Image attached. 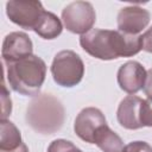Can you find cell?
<instances>
[{
  "instance_id": "6da1fadb",
  "label": "cell",
  "mask_w": 152,
  "mask_h": 152,
  "mask_svg": "<svg viewBox=\"0 0 152 152\" xmlns=\"http://www.w3.org/2000/svg\"><path fill=\"white\" fill-rule=\"evenodd\" d=\"M80 44L87 53L102 61L132 57L142 50L141 36L126 34L118 30L93 28L81 36Z\"/></svg>"
},
{
  "instance_id": "7a4b0ae2",
  "label": "cell",
  "mask_w": 152,
  "mask_h": 152,
  "mask_svg": "<svg viewBox=\"0 0 152 152\" xmlns=\"http://www.w3.org/2000/svg\"><path fill=\"white\" fill-rule=\"evenodd\" d=\"M6 74L8 84L14 91L25 96H37L45 81L46 64L40 57L31 55L6 65Z\"/></svg>"
},
{
  "instance_id": "3957f363",
  "label": "cell",
  "mask_w": 152,
  "mask_h": 152,
  "mask_svg": "<svg viewBox=\"0 0 152 152\" xmlns=\"http://www.w3.org/2000/svg\"><path fill=\"white\" fill-rule=\"evenodd\" d=\"M26 122L37 133L53 134L64 122V107L51 94H39L26 108Z\"/></svg>"
},
{
  "instance_id": "277c9868",
  "label": "cell",
  "mask_w": 152,
  "mask_h": 152,
  "mask_svg": "<svg viewBox=\"0 0 152 152\" xmlns=\"http://www.w3.org/2000/svg\"><path fill=\"white\" fill-rule=\"evenodd\" d=\"M51 75L53 81L64 88L77 86L84 75V64L82 58L72 50L59 51L52 61Z\"/></svg>"
},
{
  "instance_id": "5b68a950",
  "label": "cell",
  "mask_w": 152,
  "mask_h": 152,
  "mask_svg": "<svg viewBox=\"0 0 152 152\" xmlns=\"http://www.w3.org/2000/svg\"><path fill=\"white\" fill-rule=\"evenodd\" d=\"M62 20L68 31L76 34H86L96 21V13L88 1H74L62 11Z\"/></svg>"
},
{
  "instance_id": "8992f818",
  "label": "cell",
  "mask_w": 152,
  "mask_h": 152,
  "mask_svg": "<svg viewBox=\"0 0 152 152\" xmlns=\"http://www.w3.org/2000/svg\"><path fill=\"white\" fill-rule=\"evenodd\" d=\"M44 12L45 10L40 1L11 0L6 2V14L8 19L25 30L34 31Z\"/></svg>"
},
{
  "instance_id": "52a82bcc",
  "label": "cell",
  "mask_w": 152,
  "mask_h": 152,
  "mask_svg": "<svg viewBox=\"0 0 152 152\" xmlns=\"http://www.w3.org/2000/svg\"><path fill=\"white\" fill-rule=\"evenodd\" d=\"M104 125H107V121L103 113L99 108L87 107L77 114L74 124V131L81 140L88 144H94L97 131Z\"/></svg>"
},
{
  "instance_id": "ba28073f",
  "label": "cell",
  "mask_w": 152,
  "mask_h": 152,
  "mask_svg": "<svg viewBox=\"0 0 152 152\" xmlns=\"http://www.w3.org/2000/svg\"><path fill=\"white\" fill-rule=\"evenodd\" d=\"M33 44L30 37L25 32H11L2 42L1 57L6 65L15 63L23 58H26L32 53Z\"/></svg>"
},
{
  "instance_id": "9c48e42d",
  "label": "cell",
  "mask_w": 152,
  "mask_h": 152,
  "mask_svg": "<svg viewBox=\"0 0 152 152\" xmlns=\"http://www.w3.org/2000/svg\"><path fill=\"white\" fill-rule=\"evenodd\" d=\"M150 20L151 15L147 10L135 5L126 6L118 13V31L126 34L138 36V33L146 28Z\"/></svg>"
},
{
  "instance_id": "30bf717a",
  "label": "cell",
  "mask_w": 152,
  "mask_h": 152,
  "mask_svg": "<svg viewBox=\"0 0 152 152\" xmlns=\"http://www.w3.org/2000/svg\"><path fill=\"white\" fill-rule=\"evenodd\" d=\"M147 71L141 63L137 61H128L124 63L116 75L119 87L129 95L137 94L144 88Z\"/></svg>"
},
{
  "instance_id": "8fae6325",
  "label": "cell",
  "mask_w": 152,
  "mask_h": 152,
  "mask_svg": "<svg viewBox=\"0 0 152 152\" xmlns=\"http://www.w3.org/2000/svg\"><path fill=\"white\" fill-rule=\"evenodd\" d=\"M141 102L142 99L137 95H128L121 100L116 110V119L121 127L126 129H139L142 127L140 124Z\"/></svg>"
},
{
  "instance_id": "7c38bea8",
  "label": "cell",
  "mask_w": 152,
  "mask_h": 152,
  "mask_svg": "<svg viewBox=\"0 0 152 152\" xmlns=\"http://www.w3.org/2000/svg\"><path fill=\"white\" fill-rule=\"evenodd\" d=\"M0 152H11L19 148L24 142L20 131L10 120H1L0 122Z\"/></svg>"
},
{
  "instance_id": "4fadbf2b",
  "label": "cell",
  "mask_w": 152,
  "mask_h": 152,
  "mask_svg": "<svg viewBox=\"0 0 152 152\" xmlns=\"http://www.w3.org/2000/svg\"><path fill=\"white\" fill-rule=\"evenodd\" d=\"M94 144L102 152H122L125 147L122 139L113 129H110L108 125L102 126L97 131Z\"/></svg>"
},
{
  "instance_id": "5bb4252c",
  "label": "cell",
  "mask_w": 152,
  "mask_h": 152,
  "mask_svg": "<svg viewBox=\"0 0 152 152\" xmlns=\"http://www.w3.org/2000/svg\"><path fill=\"white\" fill-rule=\"evenodd\" d=\"M62 30L63 25L61 19L52 12L45 11L34 32L44 39H55L62 33Z\"/></svg>"
},
{
  "instance_id": "9a60e30c",
  "label": "cell",
  "mask_w": 152,
  "mask_h": 152,
  "mask_svg": "<svg viewBox=\"0 0 152 152\" xmlns=\"http://www.w3.org/2000/svg\"><path fill=\"white\" fill-rule=\"evenodd\" d=\"M48 152H82L78 147H76L71 141L65 139H56L53 140L49 147Z\"/></svg>"
},
{
  "instance_id": "2e32d148",
  "label": "cell",
  "mask_w": 152,
  "mask_h": 152,
  "mask_svg": "<svg viewBox=\"0 0 152 152\" xmlns=\"http://www.w3.org/2000/svg\"><path fill=\"white\" fill-rule=\"evenodd\" d=\"M140 124L142 127H152V97H147L141 102Z\"/></svg>"
},
{
  "instance_id": "e0dca14e",
  "label": "cell",
  "mask_w": 152,
  "mask_h": 152,
  "mask_svg": "<svg viewBox=\"0 0 152 152\" xmlns=\"http://www.w3.org/2000/svg\"><path fill=\"white\" fill-rule=\"evenodd\" d=\"M1 120H6L12 112V100L10 96V93L5 86V83L2 82L1 86Z\"/></svg>"
},
{
  "instance_id": "ac0fdd59",
  "label": "cell",
  "mask_w": 152,
  "mask_h": 152,
  "mask_svg": "<svg viewBox=\"0 0 152 152\" xmlns=\"http://www.w3.org/2000/svg\"><path fill=\"white\" fill-rule=\"evenodd\" d=\"M122 152H152V146L146 141L137 140V141L128 142L124 147Z\"/></svg>"
},
{
  "instance_id": "d6986e66",
  "label": "cell",
  "mask_w": 152,
  "mask_h": 152,
  "mask_svg": "<svg viewBox=\"0 0 152 152\" xmlns=\"http://www.w3.org/2000/svg\"><path fill=\"white\" fill-rule=\"evenodd\" d=\"M141 48L144 51L152 53V26L141 34Z\"/></svg>"
},
{
  "instance_id": "ffe728a7",
  "label": "cell",
  "mask_w": 152,
  "mask_h": 152,
  "mask_svg": "<svg viewBox=\"0 0 152 152\" xmlns=\"http://www.w3.org/2000/svg\"><path fill=\"white\" fill-rule=\"evenodd\" d=\"M144 93L147 97H152V68L147 70L146 74V81L144 84Z\"/></svg>"
}]
</instances>
